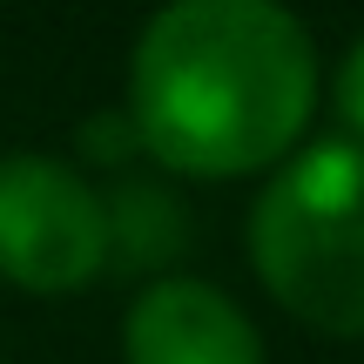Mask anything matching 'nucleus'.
<instances>
[{
	"instance_id": "1",
	"label": "nucleus",
	"mask_w": 364,
	"mask_h": 364,
	"mask_svg": "<svg viewBox=\"0 0 364 364\" xmlns=\"http://www.w3.org/2000/svg\"><path fill=\"white\" fill-rule=\"evenodd\" d=\"M317 48L284 0H169L129 61L135 142L176 176L230 182L297 149Z\"/></svg>"
},
{
	"instance_id": "2",
	"label": "nucleus",
	"mask_w": 364,
	"mask_h": 364,
	"mask_svg": "<svg viewBox=\"0 0 364 364\" xmlns=\"http://www.w3.org/2000/svg\"><path fill=\"white\" fill-rule=\"evenodd\" d=\"M250 263L297 324L364 338V142H317L250 209Z\"/></svg>"
},
{
	"instance_id": "5",
	"label": "nucleus",
	"mask_w": 364,
	"mask_h": 364,
	"mask_svg": "<svg viewBox=\"0 0 364 364\" xmlns=\"http://www.w3.org/2000/svg\"><path fill=\"white\" fill-rule=\"evenodd\" d=\"M102 203H108V263H122V270H162L189 243L182 203L156 182H122Z\"/></svg>"
},
{
	"instance_id": "6",
	"label": "nucleus",
	"mask_w": 364,
	"mask_h": 364,
	"mask_svg": "<svg viewBox=\"0 0 364 364\" xmlns=\"http://www.w3.org/2000/svg\"><path fill=\"white\" fill-rule=\"evenodd\" d=\"M338 115H344V129H351V142H364V41L338 68Z\"/></svg>"
},
{
	"instance_id": "4",
	"label": "nucleus",
	"mask_w": 364,
	"mask_h": 364,
	"mask_svg": "<svg viewBox=\"0 0 364 364\" xmlns=\"http://www.w3.org/2000/svg\"><path fill=\"white\" fill-rule=\"evenodd\" d=\"M129 364H263V338L216 284L156 277L122 317Z\"/></svg>"
},
{
	"instance_id": "3",
	"label": "nucleus",
	"mask_w": 364,
	"mask_h": 364,
	"mask_svg": "<svg viewBox=\"0 0 364 364\" xmlns=\"http://www.w3.org/2000/svg\"><path fill=\"white\" fill-rule=\"evenodd\" d=\"M108 270V203L54 156H0V277L68 297Z\"/></svg>"
}]
</instances>
